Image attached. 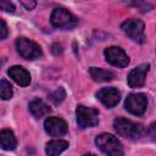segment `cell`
<instances>
[{
  "label": "cell",
  "mask_w": 156,
  "mask_h": 156,
  "mask_svg": "<svg viewBox=\"0 0 156 156\" xmlns=\"http://www.w3.org/2000/svg\"><path fill=\"white\" fill-rule=\"evenodd\" d=\"M113 128L119 136L129 140H138L145 134V128L143 124L127 118H116L113 121Z\"/></svg>",
  "instance_id": "6da1fadb"
},
{
  "label": "cell",
  "mask_w": 156,
  "mask_h": 156,
  "mask_svg": "<svg viewBox=\"0 0 156 156\" xmlns=\"http://www.w3.org/2000/svg\"><path fill=\"white\" fill-rule=\"evenodd\" d=\"M95 144L96 146L106 155L110 156H118L123 154V147L119 140L113 136L112 134L102 133L95 138Z\"/></svg>",
  "instance_id": "7a4b0ae2"
},
{
  "label": "cell",
  "mask_w": 156,
  "mask_h": 156,
  "mask_svg": "<svg viewBox=\"0 0 156 156\" xmlns=\"http://www.w3.org/2000/svg\"><path fill=\"white\" fill-rule=\"evenodd\" d=\"M50 21L55 28H61V29H71L78 24V20L68 10L63 7L54 9Z\"/></svg>",
  "instance_id": "3957f363"
},
{
  "label": "cell",
  "mask_w": 156,
  "mask_h": 156,
  "mask_svg": "<svg viewBox=\"0 0 156 156\" xmlns=\"http://www.w3.org/2000/svg\"><path fill=\"white\" fill-rule=\"evenodd\" d=\"M121 28L133 41H136L139 44H143L145 41V26L143 21L135 18L126 20L121 24Z\"/></svg>",
  "instance_id": "277c9868"
},
{
  "label": "cell",
  "mask_w": 156,
  "mask_h": 156,
  "mask_svg": "<svg viewBox=\"0 0 156 156\" xmlns=\"http://www.w3.org/2000/svg\"><path fill=\"white\" fill-rule=\"evenodd\" d=\"M77 123L80 128L95 127L99 123V111L93 107H87L84 105H78L76 110Z\"/></svg>",
  "instance_id": "5b68a950"
},
{
  "label": "cell",
  "mask_w": 156,
  "mask_h": 156,
  "mask_svg": "<svg viewBox=\"0 0 156 156\" xmlns=\"http://www.w3.org/2000/svg\"><path fill=\"white\" fill-rule=\"evenodd\" d=\"M16 49L17 52L26 60H35L43 55L40 46L28 38H18L16 40Z\"/></svg>",
  "instance_id": "8992f818"
},
{
  "label": "cell",
  "mask_w": 156,
  "mask_h": 156,
  "mask_svg": "<svg viewBox=\"0 0 156 156\" xmlns=\"http://www.w3.org/2000/svg\"><path fill=\"white\" fill-rule=\"evenodd\" d=\"M126 110L135 116H143L147 108V98L143 93L130 94L124 102Z\"/></svg>",
  "instance_id": "52a82bcc"
},
{
  "label": "cell",
  "mask_w": 156,
  "mask_h": 156,
  "mask_svg": "<svg viewBox=\"0 0 156 156\" xmlns=\"http://www.w3.org/2000/svg\"><path fill=\"white\" fill-rule=\"evenodd\" d=\"M104 55H105L106 61L110 62L112 66H116V67H126L129 63L128 55L124 52L123 49H121L118 46H110V48L105 49Z\"/></svg>",
  "instance_id": "ba28073f"
},
{
  "label": "cell",
  "mask_w": 156,
  "mask_h": 156,
  "mask_svg": "<svg viewBox=\"0 0 156 156\" xmlns=\"http://www.w3.org/2000/svg\"><path fill=\"white\" fill-rule=\"evenodd\" d=\"M44 128L51 136H62L68 130L67 123L60 117H48L44 122Z\"/></svg>",
  "instance_id": "9c48e42d"
},
{
  "label": "cell",
  "mask_w": 156,
  "mask_h": 156,
  "mask_svg": "<svg viewBox=\"0 0 156 156\" xmlns=\"http://www.w3.org/2000/svg\"><path fill=\"white\" fill-rule=\"evenodd\" d=\"M149 69H150L149 63H143V65L135 67L134 69H132L128 74V78H127L128 85L130 88H139V87L144 85Z\"/></svg>",
  "instance_id": "30bf717a"
},
{
  "label": "cell",
  "mask_w": 156,
  "mask_h": 156,
  "mask_svg": "<svg viewBox=\"0 0 156 156\" xmlns=\"http://www.w3.org/2000/svg\"><path fill=\"white\" fill-rule=\"evenodd\" d=\"M96 98L107 107H115L121 100V93L116 88H102L96 93Z\"/></svg>",
  "instance_id": "8fae6325"
},
{
  "label": "cell",
  "mask_w": 156,
  "mask_h": 156,
  "mask_svg": "<svg viewBox=\"0 0 156 156\" xmlns=\"http://www.w3.org/2000/svg\"><path fill=\"white\" fill-rule=\"evenodd\" d=\"M7 74L10 76V78H12L21 87H27L30 83V74L22 66H12V67H10L7 69Z\"/></svg>",
  "instance_id": "7c38bea8"
},
{
  "label": "cell",
  "mask_w": 156,
  "mask_h": 156,
  "mask_svg": "<svg viewBox=\"0 0 156 156\" xmlns=\"http://www.w3.org/2000/svg\"><path fill=\"white\" fill-rule=\"evenodd\" d=\"M0 146L1 149L6 151L15 150L17 146V139L12 130L10 129H2L0 130Z\"/></svg>",
  "instance_id": "4fadbf2b"
},
{
  "label": "cell",
  "mask_w": 156,
  "mask_h": 156,
  "mask_svg": "<svg viewBox=\"0 0 156 156\" xmlns=\"http://www.w3.org/2000/svg\"><path fill=\"white\" fill-rule=\"evenodd\" d=\"M29 112L35 117V118H41L50 113L51 108L40 99H34L29 102Z\"/></svg>",
  "instance_id": "5bb4252c"
},
{
  "label": "cell",
  "mask_w": 156,
  "mask_h": 156,
  "mask_svg": "<svg viewBox=\"0 0 156 156\" xmlns=\"http://www.w3.org/2000/svg\"><path fill=\"white\" fill-rule=\"evenodd\" d=\"M89 73L95 82H110L115 78L113 72H111L108 69L99 68V67H91L89 69Z\"/></svg>",
  "instance_id": "9a60e30c"
},
{
  "label": "cell",
  "mask_w": 156,
  "mask_h": 156,
  "mask_svg": "<svg viewBox=\"0 0 156 156\" xmlns=\"http://www.w3.org/2000/svg\"><path fill=\"white\" fill-rule=\"evenodd\" d=\"M68 147V141L66 140H51L46 144L45 147V152L50 156H56L61 152H63Z\"/></svg>",
  "instance_id": "2e32d148"
},
{
  "label": "cell",
  "mask_w": 156,
  "mask_h": 156,
  "mask_svg": "<svg viewBox=\"0 0 156 156\" xmlns=\"http://www.w3.org/2000/svg\"><path fill=\"white\" fill-rule=\"evenodd\" d=\"M129 6L138 7L141 12H146L154 9V0H124Z\"/></svg>",
  "instance_id": "e0dca14e"
},
{
  "label": "cell",
  "mask_w": 156,
  "mask_h": 156,
  "mask_svg": "<svg viewBox=\"0 0 156 156\" xmlns=\"http://www.w3.org/2000/svg\"><path fill=\"white\" fill-rule=\"evenodd\" d=\"M13 95V89L7 79H0V99L10 100Z\"/></svg>",
  "instance_id": "ac0fdd59"
},
{
  "label": "cell",
  "mask_w": 156,
  "mask_h": 156,
  "mask_svg": "<svg viewBox=\"0 0 156 156\" xmlns=\"http://www.w3.org/2000/svg\"><path fill=\"white\" fill-rule=\"evenodd\" d=\"M65 98H66V93H65V89H63V88H58V89H56L54 93L50 94V100H51L55 105L62 102Z\"/></svg>",
  "instance_id": "d6986e66"
},
{
  "label": "cell",
  "mask_w": 156,
  "mask_h": 156,
  "mask_svg": "<svg viewBox=\"0 0 156 156\" xmlns=\"http://www.w3.org/2000/svg\"><path fill=\"white\" fill-rule=\"evenodd\" d=\"M0 10L6 12H15V5L10 0H0Z\"/></svg>",
  "instance_id": "ffe728a7"
},
{
  "label": "cell",
  "mask_w": 156,
  "mask_h": 156,
  "mask_svg": "<svg viewBox=\"0 0 156 156\" xmlns=\"http://www.w3.org/2000/svg\"><path fill=\"white\" fill-rule=\"evenodd\" d=\"M7 34H9L7 26H6V23H5L2 20H0V40L5 39V38L7 37Z\"/></svg>",
  "instance_id": "44dd1931"
},
{
  "label": "cell",
  "mask_w": 156,
  "mask_h": 156,
  "mask_svg": "<svg viewBox=\"0 0 156 156\" xmlns=\"http://www.w3.org/2000/svg\"><path fill=\"white\" fill-rule=\"evenodd\" d=\"M21 4L27 9V10H33L37 6V0H20Z\"/></svg>",
  "instance_id": "7402d4cb"
},
{
  "label": "cell",
  "mask_w": 156,
  "mask_h": 156,
  "mask_svg": "<svg viewBox=\"0 0 156 156\" xmlns=\"http://www.w3.org/2000/svg\"><path fill=\"white\" fill-rule=\"evenodd\" d=\"M52 52L54 54H61L62 52V46L60 45V44H54V46H52Z\"/></svg>",
  "instance_id": "603a6c76"
}]
</instances>
